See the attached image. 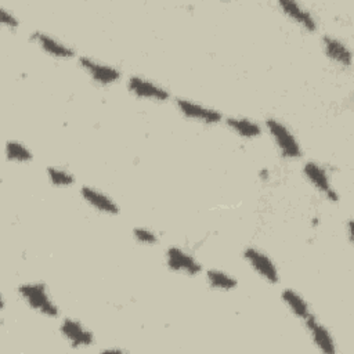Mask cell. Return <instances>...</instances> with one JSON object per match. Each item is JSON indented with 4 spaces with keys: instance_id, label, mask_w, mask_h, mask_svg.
<instances>
[{
    "instance_id": "cell-1",
    "label": "cell",
    "mask_w": 354,
    "mask_h": 354,
    "mask_svg": "<svg viewBox=\"0 0 354 354\" xmlns=\"http://www.w3.org/2000/svg\"><path fill=\"white\" fill-rule=\"evenodd\" d=\"M19 299L35 313L41 317L57 319L59 318V307L53 299L47 285L41 281L22 282L17 288Z\"/></svg>"
},
{
    "instance_id": "cell-2",
    "label": "cell",
    "mask_w": 354,
    "mask_h": 354,
    "mask_svg": "<svg viewBox=\"0 0 354 354\" xmlns=\"http://www.w3.org/2000/svg\"><path fill=\"white\" fill-rule=\"evenodd\" d=\"M264 127L281 158L286 160H296L303 156V148L299 138L282 120L270 116L264 120Z\"/></svg>"
},
{
    "instance_id": "cell-3",
    "label": "cell",
    "mask_w": 354,
    "mask_h": 354,
    "mask_svg": "<svg viewBox=\"0 0 354 354\" xmlns=\"http://www.w3.org/2000/svg\"><path fill=\"white\" fill-rule=\"evenodd\" d=\"M301 174L304 180L318 192L321 194L328 202L336 203L340 199L337 189L335 188L329 169L317 162V160H306L301 166Z\"/></svg>"
},
{
    "instance_id": "cell-4",
    "label": "cell",
    "mask_w": 354,
    "mask_h": 354,
    "mask_svg": "<svg viewBox=\"0 0 354 354\" xmlns=\"http://www.w3.org/2000/svg\"><path fill=\"white\" fill-rule=\"evenodd\" d=\"M77 64L80 69L90 77V80L98 86L109 87L122 79V72L118 66L94 57L80 55L77 58Z\"/></svg>"
},
{
    "instance_id": "cell-5",
    "label": "cell",
    "mask_w": 354,
    "mask_h": 354,
    "mask_svg": "<svg viewBox=\"0 0 354 354\" xmlns=\"http://www.w3.org/2000/svg\"><path fill=\"white\" fill-rule=\"evenodd\" d=\"M242 257L246 261V264L267 283L277 285L279 283L281 275L279 268L277 263L270 257L268 253L264 250L256 248V246H248L242 252Z\"/></svg>"
},
{
    "instance_id": "cell-6",
    "label": "cell",
    "mask_w": 354,
    "mask_h": 354,
    "mask_svg": "<svg viewBox=\"0 0 354 354\" xmlns=\"http://www.w3.org/2000/svg\"><path fill=\"white\" fill-rule=\"evenodd\" d=\"M165 266L174 274L196 277L203 272L202 263L181 246L170 245L165 250Z\"/></svg>"
},
{
    "instance_id": "cell-7",
    "label": "cell",
    "mask_w": 354,
    "mask_h": 354,
    "mask_svg": "<svg viewBox=\"0 0 354 354\" xmlns=\"http://www.w3.org/2000/svg\"><path fill=\"white\" fill-rule=\"evenodd\" d=\"M177 111L188 120L206 124V126H216L224 120V115L217 108L196 102L189 98H176L174 101Z\"/></svg>"
},
{
    "instance_id": "cell-8",
    "label": "cell",
    "mask_w": 354,
    "mask_h": 354,
    "mask_svg": "<svg viewBox=\"0 0 354 354\" xmlns=\"http://www.w3.org/2000/svg\"><path fill=\"white\" fill-rule=\"evenodd\" d=\"M58 332L71 348L82 350L94 346L95 336L90 328L73 317H65L59 321Z\"/></svg>"
},
{
    "instance_id": "cell-9",
    "label": "cell",
    "mask_w": 354,
    "mask_h": 354,
    "mask_svg": "<svg viewBox=\"0 0 354 354\" xmlns=\"http://www.w3.org/2000/svg\"><path fill=\"white\" fill-rule=\"evenodd\" d=\"M126 87H127V91L138 100H145L152 102H166L171 97L169 88L141 75L129 76L126 82Z\"/></svg>"
},
{
    "instance_id": "cell-10",
    "label": "cell",
    "mask_w": 354,
    "mask_h": 354,
    "mask_svg": "<svg viewBox=\"0 0 354 354\" xmlns=\"http://www.w3.org/2000/svg\"><path fill=\"white\" fill-rule=\"evenodd\" d=\"M313 344L317 347L318 351L324 354H336L337 353V343L330 332V329L319 321V318L313 313L306 319L301 321Z\"/></svg>"
},
{
    "instance_id": "cell-11",
    "label": "cell",
    "mask_w": 354,
    "mask_h": 354,
    "mask_svg": "<svg viewBox=\"0 0 354 354\" xmlns=\"http://www.w3.org/2000/svg\"><path fill=\"white\" fill-rule=\"evenodd\" d=\"M30 40L48 57L55 59H72L76 57V50L66 41L43 30H33Z\"/></svg>"
},
{
    "instance_id": "cell-12",
    "label": "cell",
    "mask_w": 354,
    "mask_h": 354,
    "mask_svg": "<svg viewBox=\"0 0 354 354\" xmlns=\"http://www.w3.org/2000/svg\"><path fill=\"white\" fill-rule=\"evenodd\" d=\"M277 6L288 19H290L303 30L308 33H314L318 30V21L315 15L303 3L295 0H278Z\"/></svg>"
},
{
    "instance_id": "cell-13",
    "label": "cell",
    "mask_w": 354,
    "mask_h": 354,
    "mask_svg": "<svg viewBox=\"0 0 354 354\" xmlns=\"http://www.w3.org/2000/svg\"><path fill=\"white\" fill-rule=\"evenodd\" d=\"M321 47L325 54V57L335 65L343 68V69H350L353 65V50L344 41L343 39L332 35V33H325L321 37Z\"/></svg>"
},
{
    "instance_id": "cell-14",
    "label": "cell",
    "mask_w": 354,
    "mask_h": 354,
    "mask_svg": "<svg viewBox=\"0 0 354 354\" xmlns=\"http://www.w3.org/2000/svg\"><path fill=\"white\" fill-rule=\"evenodd\" d=\"M79 195L87 206H90L93 210L101 214L118 216L120 213L118 202L111 195H108L106 192L97 187L84 184L79 188Z\"/></svg>"
},
{
    "instance_id": "cell-15",
    "label": "cell",
    "mask_w": 354,
    "mask_h": 354,
    "mask_svg": "<svg viewBox=\"0 0 354 354\" xmlns=\"http://www.w3.org/2000/svg\"><path fill=\"white\" fill-rule=\"evenodd\" d=\"M224 123L235 136L243 140H254L263 134V126L248 116H227Z\"/></svg>"
},
{
    "instance_id": "cell-16",
    "label": "cell",
    "mask_w": 354,
    "mask_h": 354,
    "mask_svg": "<svg viewBox=\"0 0 354 354\" xmlns=\"http://www.w3.org/2000/svg\"><path fill=\"white\" fill-rule=\"evenodd\" d=\"M281 300L285 304V307L289 310V313L303 321L306 319L310 314H313L314 311L311 310L310 303L304 299V296L301 293H299L297 290L292 289V288H285L281 292Z\"/></svg>"
},
{
    "instance_id": "cell-17",
    "label": "cell",
    "mask_w": 354,
    "mask_h": 354,
    "mask_svg": "<svg viewBox=\"0 0 354 354\" xmlns=\"http://www.w3.org/2000/svg\"><path fill=\"white\" fill-rule=\"evenodd\" d=\"M205 279L210 289L218 292H231L238 288V279L235 275L220 270V268H209L205 271Z\"/></svg>"
},
{
    "instance_id": "cell-18",
    "label": "cell",
    "mask_w": 354,
    "mask_h": 354,
    "mask_svg": "<svg viewBox=\"0 0 354 354\" xmlns=\"http://www.w3.org/2000/svg\"><path fill=\"white\" fill-rule=\"evenodd\" d=\"M4 156L7 162L24 165V163H29L33 159V152L22 141L10 138L4 144Z\"/></svg>"
},
{
    "instance_id": "cell-19",
    "label": "cell",
    "mask_w": 354,
    "mask_h": 354,
    "mask_svg": "<svg viewBox=\"0 0 354 354\" xmlns=\"http://www.w3.org/2000/svg\"><path fill=\"white\" fill-rule=\"evenodd\" d=\"M46 177L48 183L57 188H68L76 183L75 174L69 169L61 166H48L46 169Z\"/></svg>"
},
{
    "instance_id": "cell-20",
    "label": "cell",
    "mask_w": 354,
    "mask_h": 354,
    "mask_svg": "<svg viewBox=\"0 0 354 354\" xmlns=\"http://www.w3.org/2000/svg\"><path fill=\"white\" fill-rule=\"evenodd\" d=\"M131 236L137 243L144 246H153L159 243V234L149 227H144V225L134 227L131 231Z\"/></svg>"
},
{
    "instance_id": "cell-21",
    "label": "cell",
    "mask_w": 354,
    "mask_h": 354,
    "mask_svg": "<svg viewBox=\"0 0 354 354\" xmlns=\"http://www.w3.org/2000/svg\"><path fill=\"white\" fill-rule=\"evenodd\" d=\"M0 24L6 29L14 32V30H17L19 28L21 21H19V18L17 17V14L12 10H10V8L4 7V6H0Z\"/></svg>"
},
{
    "instance_id": "cell-22",
    "label": "cell",
    "mask_w": 354,
    "mask_h": 354,
    "mask_svg": "<svg viewBox=\"0 0 354 354\" xmlns=\"http://www.w3.org/2000/svg\"><path fill=\"white\" fill-rule=\"evenodd\" d=\"M344 231H346V235H347V241L350 245H353V241H354V235H353V218L348 217L344 223Z\"/></svg>"
},
{
    "instance_id": "cell-23",
    "label": "cell",
    "mask_w": 354,
    "mask_h": 354,
    "mask_svg": "<svg viewBox=\"0 0 354 354\" xmlns=\"http://www.w3.org/2000/svg\"><path fill=\"white\" fill-rule=\"evenodd\" d=\"M127 350L122 348V347H105L101 350V353H105V354H122V353H126Z\"/></svg>"
},
{
    "instance_id": "cell-24",
    "label": "cell",
    "mask_w": 354,
    "mask_h": 354,
    "mask_svg": "<svg viewBox=\"0 0 354 354\" xmlns=\"http://www.w3.org/2000/svg\"><path fill=\"white\" fill-rule=\"evenodd\" d=\"M259 176L261 177V180H268V176H270V171H268V169L263 167V169L259 171Z\"/></svg>"
}]
</instances>
